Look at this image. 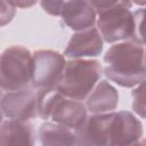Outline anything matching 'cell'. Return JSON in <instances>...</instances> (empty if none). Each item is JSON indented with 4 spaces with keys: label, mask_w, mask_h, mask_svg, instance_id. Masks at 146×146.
<instances>
[{
    "label": "cell",
    "mask_w": 146,
    "mask_h": 146,
    "mask_svg": "<svg viewBox=\"0 0 146 146\" xmlns=\"http://www.w3.org/2000/svg\"><path fill=\"white\" fill-rule=\"evenodd\" d=\"M104 40L97 27L92 26L82 31H76L64 50L68 58H91L97 57L103 51Z\"/></svg>",
    "instance_id": "8"
},
{
    "label": "cell",
    "mask_w": 146,
    "mask_h": 146,
    "mask_svg": "<svg viewBox=\"0 0 146 146\" xmlns=\"http://www.w3.org/2000/svg\"><path fill=\"white\" fill-rule=\"evenodd\" d=\"M110 145H132L143 137V124L129 111L111 112L108 125Z\"/></svg>",
    "instance_id": "7"
},
{
    "label": "cell",
    "mask_w": 146,
    "mask_h": 146,
    "mask_svg": "<svg viewBox=\"0 0 146 146\" xmlns=\"http://www.w3.org/2000/svg\"><path fill=\"white\" fill-rule=\"evenodd\" d=\"M132 111L140 117L146 119V79L143 80L131 92Z\"/></svg>",
    "instance_id": "16"
},
{
    "label": "cell",
    "mask_w": 146,
    "mask_h": 146,
    "mask_svg": "<svg viewBox=\"0 0 146 146\" xmlns=\"http://www.w3.org/2000/svg\"><path fill=\"white\" fill-rule=\"evenodd\" d=\"M11 5H14L16 8H22V9H25V8H31L33 7L38 0H8Z\"/></svg>",
    "instance_id": "21"
},
{
    "label": "cell",
    "mask_w": 146,
    "mask_h": 146,
    "mask_svg": "<svg viewBox=\"0 0 146 146\" xmlns=\"http://www.w3.org/2000/svg\"><path fill=\"white\" fill-rule=\"evenodd\" d=\"M66 65L65 55L55 50H36L33 52L32 88L35 90L56 88Z\"/></svg>",
    "instance_id": "5"
},
{
    "label": "cell",
    "mask_w": 146,
    "mask_h": 146,
    "mask_svg": "<svg viewBox=\"0 0 146 146\" xmlns=\"http://www.w3.org/2000/svg\"><path fill=\"white\" fill-rule=\"evenodd\" d=\"M33 54L24 46L6 48L0 58V84L2 91L32 88Z\"/></svg>",
    "instance_id": "3"
},
{
    "label": "cell",
    "mask_w": 146,
    "mask_h": 146,
    "mask_svg": "<svg viewBox=\"0 0 146 146\" xmlns=\"http://www.w3.org/2000/svg\"><path fill=\"white\" fill-rule=\"evenodd\" d=\"M88 117V108L82 100H76L62 95L54 105L50 120L66 125L73 130L79 129Z\"/></svg>",
    "instance_id": "9"
},
{
    "label": "cell",
    "mask_w": 146,
    "mask_h": 146,
    "mask_svg": "<svg viewBox=\"0 0 146 146\" xmlns=\"http://www.w3.org/2000/svg\"><path fill=\"white\" fill-rule=\"evenodd\" d=\"M70 0H40V6L49 15L60 16L62 9Z\"/></svg>",
    "instance_id": "18"
},
{
    "label": "cell",
    "mask_w": 146,
    "mask_h": 146,
    "mask_svg": "<svg viewBox=\"0 0 146 146\" xmlns=\"http://www.w3.org/2000/svg\"><path fill=\"white\" fill-rule=\"evenodd\" d=\"M144 58H145V65H146V48H145V57Z\"/></svg>",
    "instance_id": "23"
},
{
    "label": "cell",
    "mask_w": 146,
    "mask_h": 146,
    "mask_svg": "<svg viewBox=\"0 0 146 146\" xmlns=\"http://www.w3.org/2000/svg\"><path fill=\"white\" fill-rule=\"evenodd\" d=\"M38 137L42 145H78L75 130L54 121L42 123L38 130Z\"/></svg>",
    "instance_id": "14"
},
{
    "label": "cell",
    "mask_w": 146,
    "mask_h": 146,
    "mask_svg": "<svg viewBox=\"0 0 146 146\" xmlns=\"http://www.w3.org/2000/svg\"><path fill=\"white\" fill-rule=\"evenodd\" d=\"M100 62L91 58H71L66 62L57 89L66 97L84 100L103 75Z\"/></svg>",
    "instance_id": "2"
},
{
    "label": "cell",
    "mask_w": 146,
    "mask_h": 146,
    "mask_svg": "<svg viewBox=\"0 0 146 146\" xmlns=\"http://www.w3.org/2000/svg\"><path fill=\"white\" fill-rule=\"evenodd\" d=\"M35 141L34 127L29 121L9 119L1 123V145H33Z\"/></svg>",
    "instance_id": "13"
},
{
    "label": "cell",
    "mask_w": 146,
    "mask_h": 146,
    "mask_svg": "<svg viewBox=\"0 0 146 146\" xmlns=\"http://www.w3.org/2000/svg\"><path fill=\"white\" fill-rule=\"evenodd\" d=\"M135 15V38L139 42H141L144 46L146 44V7L139 8L136 11H133Z\"/></svg>",
    "instance_id": "17"
},
{
    "label": "cell",
    "mask_w": 146,
    "mask_h": 146,
    "mask_svg": "<svg viewBox=\"0 0 146 146\" xmlns=\"http://www.w3.org/2000/svg\"><path fill=\"white\" fill-rule=\"evenodd\" d=\"M131 3H123L105 10L97 16V29L103 40L107 43H115L135 38V15Z\"/></svg>",
    "instance_id": "4"
},
{
    "label": "cell",
    "mask_w": 146,
    "mask_h": 146,
    "mask_svg": "<svg viewBox=\"0 0 146 146\" xmlns=\"http://www.w3.org/2000/svg\"><path fill=\"white\" fill-rule=\"evenodd\" d=\"M110 119L111 112L91 114L88 116L84 123L75 130L78 136V145H110Z\"/></svg>",
    "instance_id": "10"
},
{
    "label": "cell",
    "mask_w": 146,
    "mask_h": 146,
    "mask_svg": "<svg viewBox=\"0 0 146 146\" xmlns=\"http://www.w3.org/2000/svg\"><path fill=\"white\" fill-rule=\"evenodd\" d=\"M119 92L106 80H99L87 97L86 106L91 114L113 112L117 107Z\"/></svg>",
    "instance_id": "12"
},
{
    "label": "cell",
    "mask_w": 146,
    "mask_h": 146,
    "mask_svg": "<svg viewBox=\"0 0 146 146\" xmlns=\"http://www.w3.org/2000/svg\"><path fill=\"white\" fill-rule=\"evenodd\" d=\"M59 17L73 31L92 27L97 22V13L89 0H70Z\"/></svg>",
    "instance_id": "11"
},
{
    "label": "cell",
    "mask_w": 146,
    "mask_h": 146,
    "mask_svg": "<svg viewBox=\"0 0 146 146\" xmlns=\"http://www.w3.org/2000/svg\"><path fill=\"white\" fill-rule=\"evenodd\" d=\"M63 94L57 88H48L36 90V106H38V116L42 120H49L50 113L56 104L57 99Z\"/></svg>",
    "instance_id": "15"
},
{
    "label": "cell",
    "mask_w": 146,
    "mask_h": 146,
    "mask_svg": "<svg viewBox=\"0 0 146 146\" xmlns=\"http://www.w3.org/2000/svg\"><path fill=\"white\" fill-rule=\"evenodd\" d=\"M145 48L136 39L113 43L104 55V74L123 88H133L146 79Z\"/></svg>",
    "instance_id": "1"
},
{
    "label": "cell",
    "mask_w": 146,
    "mask_h": 146,
    "mask_svg": "<svg viewBox=\"0 0 146 146\" xmlns=\"http://www.w3.org/2000/svg\"><path fill=\"white\" fill-rule=\"evenodd\" d=\"M89 1L92 5V7L95 8L97 15L103 13V11H105V10L112 9V8L116 7V6L132 2L131 0H89Z\"/></svg>",
    "instance_id": "19"
},
{
    "label": "cell",
    "mask_w": 146,
    "mask_h": 146,
    "mask_svg": "<svg viewBox=\"0 0 146 146\" xmlns=\"http://www.w3.org/2000/svg\"><path fill=\"white\" fill-rule=\"evenodd\" d=\"M131 1L138 6H146V0H131Z\"/></svg>",
    "instance_id": "22"
},
{
    "label": "cell",
    "mask_w": 146,
    "mask_h": 146,
    "mask_svg": "<svg viewBox=\"0 0 146 146\" xmlns=\"http://www.w3.org/2000/svg\"><path fill=\"white\" fill-rule=\"evenodd\" d=\"M1 113L8 119L29 121L38 115L36 92L33 88L2 91Z\"/></svg>",
    "instance_id": "6"
},
{
    "label": "cell",
    "mask_w": 146,
    "mask_h": 146,
    "mask_svg": "<svg viewBox=\"0 0 146 146\" xmlns=\"http://www.w3.org/2000/svg\"><path fill=\"white\" fill-rule=\"evenodd\" d=\"M16 7L11 5L8 0H1V25L5 26L9 22H11L13 17L16 13Z\"/></svg>",
    "instance_id": "20"
}]
</instances>
